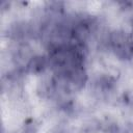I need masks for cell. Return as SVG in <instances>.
I'll return each instance as SVG.
<instances>
[{
	"mask_svg": "<svg viewBox=\"0 0 133 133\" xmlns=\"http://www.w3.org/2000/svg\"><path fill=\"white\" fill-rule=\"evenodd\" d=\"M87 73L83 66L72 69L68 74V83L74 89H81L87 82Z\"/></svg>",
	"mask_w": 133,
	"mask_h": 133,
	"instance_id": "obj_1",
	"label": "cell"
},
{
	"mask_svg": "<svg viewBox=\"0 0 133 133\" xmlns=\"http://www.w3.org/2000/svg\"><path fill=\"white\" fill-rule=\"evenodd\" d=\"M48 63H49V60L47 57L42 56V55H33V57L29 60L26 69L29 73L39 74L45 71Z\"/></svg>",
	"mask_w": 133,
	"mask_h": 133,
	"instance_id": "obj_2",
	"label": "cell"
},
{
	"mask_svg": "<svg viewBox=\"0 0 133 133\" xmlns=\"http://www.w3.org/2000/svg\"><path fill=\"white\" fill-rule=\"evenodd\" d=\"M121 133H133V123H128L124 126Z\"/></svg>",
	"mask_w": 133,
	"mask_h": 133,
	"instance_id": "obj_4",
	"label": "cell"
},
{
	"mask_svg": "<svg viewBox=\"0 0 133 133\" xmlns=\"http://www.w3.org/2000/svg\"><path fill=\"white\" fill-rule=\"evenodd\" d=\"M113 51H114L115 56L118 57V59H122V60H128L133 56L131 48H130V44L115 47V48H113Z\"/></svg>",
	"mask_w": 133,
	"mask_h": 133,
	"instance_id": "obj_3",
	"label": "cell"
}]
</instances>
